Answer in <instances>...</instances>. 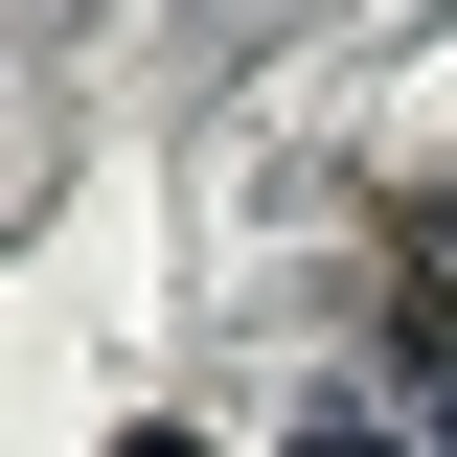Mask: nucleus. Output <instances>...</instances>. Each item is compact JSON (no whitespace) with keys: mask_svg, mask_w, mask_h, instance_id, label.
Wrapping results in <instances>:
<instances>
[{"mask_svg":"<svg viewBox=\"0 0 457 457\" xmlns=\"http://www.w3.org/2000/svg\"><path fill=\"white\" fill-rule=\"evenodd\" d=\"M297 457H389V435H366V411H297Z\"/></svg>","mask_w":457,"mask_h":457,"instance_id":"nucleus-1","label":"nucleus"},{"mask_svg":"<svg viewBox=\"0 0 457 457\" xmlns=\"http://www.w3.org/2000/svg\"><path fill=\"white\" fill-rule=\"evenodd\" d=\"M411 457H457V366H435V411H411Z\"/></svg>","mask_w":457,"mask_h":457,"instance_id":"nucleus-2","label":"nucleus"},{"mask_svg":"<svg viewBox=\"0 0 457 457\" xmlns=\"http://www.w3.org/2000/svg\"><path fill=\"white\" fill-rule=\"evenodd\" d=\"M114 457H183V435H114Z\"/></svg>","mask_w":457,"mask_h":457,"instance_id":"nucleus-4","label":"nucleus"},{"mask_svg":"<svg viewBox=\"0 0 457 457\" xmlns=\"http://www.w3.org/2000/svg\"><path fill=\"white\" fill-rule=\"evenodd\" d=\"M435 252H457V183H435Z\"/></svg>","mask_w":457,"mask_h":457,"instance_id":"nucleus-3","label":"nucleus"}]
</instances>
